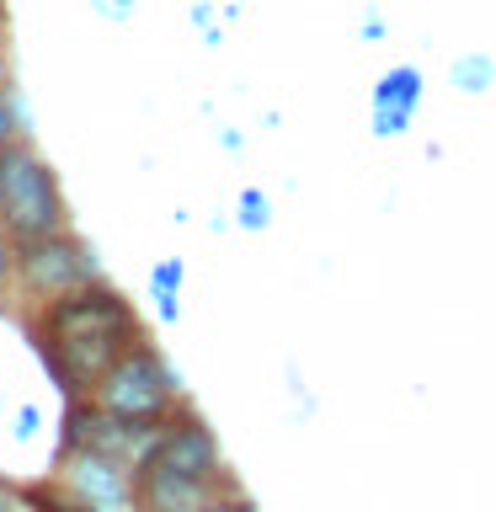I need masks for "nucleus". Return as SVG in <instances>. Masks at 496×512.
<instances>
[{
	"label": "nucleus",
	"instance_id": "1",
	"mask_svg": "<svg viewBox=\"0 0 496 512\" xmlns=\"http://www.w3.org/2000/svg\"><path fill=\"white\" fill-rule=\"evenodd\" d=\"M32 342H38L48 374L70 400H91L96 384L128 347L139 342V315L107 278H96L70 294L38 299L32 310Z\"/></svg>",
	"mask_w": 496,
	"mask_h": 512
},
{
	"label": "nucleus",
	"instance_id": "2",
	"mask_svg": "<svg viewBox=\"0 0 496 512\" xmlns=\"http://www.w3.org/2000/svg\"><path fill=\"white\" fill-rule=\"evenodd\" d=\"M0 224L16 246L48 240L59 230H70V198L59 187V171L43 160V150L27 134L6 144L0 160Z\"/></svg>",
	"mask_w": 496,
	"mask_h": 512
},
{
	"label": "nucleus",
	"instance_id": "3",
	"mask_svg": "<svg viewBox=\"0 0 496 512\" xmlns=\"http://www.w3.org/2000/svg\"><path fill=\"white\" fill-rule=\"evenodd\" d=\"M91 400H96L102 411H112V416H134V422H166V416L182 406V384H176L171 363L139 336V342L102 374V384H96Z\"/></svg>",
	"mask_w": 496,
	"mask_h": 512
},
{
	"label": "nucleus",
	"instance_id": "4",
	"mask_svg": "<svg viewBox=\"0 0 496 512\" xmlns=\"http://www.w3.org/2000/svg\"><path fill=\"white\" fill-rule=\"evenodd\" d=\"M96 278H102V262H96V251L75 230H59L48 240H32V246H16V283H22L32 299L70 294V288H86Z\"/></svg>",
	"mask_w": 496,
	"mask_h": 512
},
{
	"label": "nucleus",
	"instance_id": "5",
	"mask_svg": "<svg viewBox=\"0 0 496 512\" xmlns=\"http://www.w3.org/2000/svg\"><path fill=\"white\" fill-rule=\"evenodd\" d=\"M64 491L91 512H139V475L107 454H91V448H70Z\"/></svg>",
	"mask_w": 496,
	"mask_h": 512
},
{
	"label": "nucleus",
	"instance_id": "6",
	"mask_svg": "<svg viewBox=\"0 0 496 512\" xmlns=\"http://www.w3.org/2000/svg\"><path fill=\"white\" fill-rule=\"evenodd\" d=\"M144 470H166V475H187V480H208V486H219L224 464H219L214 432H208L198 416H182V422H166L155 454L144 459Z\"/></svg>",
	"mask_w": 496,
	"mask_h": 512
},
{
	"label": "nucleus",
	"instance_id": "7",
	"mask_svg": "<svg viewBox=\"0 0 496 512\" xmlns=\"http://www.w3.org/2000/svg\"><path fill=\"white\" fill-rule=\"evenodd\" d=\"M0 512H43L38 507V491H22L16 480L0 475Z\"/></svg>",
	"mask_w": 496,
	"mask_h": 512
},
{
	"label": "nucleus",
	"instance_id": "8",
	"mask_svg": "<svg viewBox=\"0 0 496 512\" xmlns=\"http://www.w3.org/2000/svg\"><path fill=\"white\" fill-rule=\"evenodd\" d=\"M22 139V123H16V102H11V80H0V144Z\"/></svg>",
	"mask_w": 496,
	"mask_h": 512
},
{
	"label": "nucleus",
	"instance_id": "9",
	"mask_svg": "<svg viewBox=\"0 0 496 512\" xmlns=\"http://www.w3.org/2000/svg\"><path fill=\"white\" fill-rule=\"evenodd\" d=\"M11 283H16V240L6 235V224H0V299L11 294Z\"/></svg>",
	"mask_w": 496,
	"mask_h": 512
},
{
	"label": "nucleus",
	"instance_id": "10",
	"mask_svg": "<svg viewBox=\"0 0 496 512\" xmlns=\"http://www.w3.org/2000/svg\"><path fill=\"white\" fill-rule=\"evenodd\" d=\"M262 198H256V192H246V224H267V214H262Z\"/></svg>",
	"mask_w": 496,
	"mask_h": 512
},
{
	"label": "nucleus",
	"instance_id": "11",
	"mask_svg": "<svg viewBox=\"0 0 496 512\" xmlns=\"http://www.w3.org/2000/svg\"><path fill=\"white\" fill-rule=\"evenodd\" d=\"M198 512H246V507H240V502H224V496H214V502H203Z\"/></svg>",
	"mask_w": 496,
	"mask_h": 512
},
{
	"label": "nucleus",
	"instance_id": "12",
	"mask_svg": "<svg viewBox=\"0 0 496 512\" xmlns=\"http://www.w3.org/2000/svg\"><path fill=\"white\" fill-rule=\"evenodd\" d=\"M6 27V22H0ZM0 80H6V32H0Z\"/></svg>",
	"mask_w": 496,
	"mask_h": 512
},
{
	"label": "nucleus",
	"instance_id": "13",
	"mask_svg": "<svg viewBox=\"0 0 496 512\" xmlns=\"http://www.w3.org/2000/svg\"><path fill=\"white\" fill-rule=\"evenodd\" d=\"M0 160H6V144H0Z\"/></svg>",
	"mask_w": 496,
	"mask_h": 512
},
{
	"label": "nucleus",
	"instance_id": "14",
	"mask_svg": "<svg viewBox=\"0 0 496 512\" xmlns=\"http://www.w3.org/2000/svg\"><path fill=\"white\" fill-rule=\"evenodd\" d=\"M0 22H6V6H0Z\"/></svg>",
	"mask_w": 496,
	"mask_h": 512
}]
</instances>
